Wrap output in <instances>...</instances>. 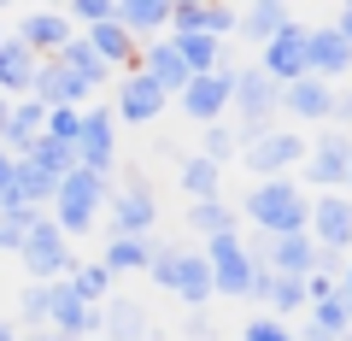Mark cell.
I'll use <instances>...</instances> for the list:
<instances>
[{
  "instance_id": "obj_1",
  "label": "cell",
  "mask_w": 352,
  "mask_h": 341,
  "mask_svg": "<svg viewBox=\"0 0 352 341\" xmlns=\"http://www.w3.org/2000/svg\"><path fill=\"white\" fill-rule=\"evenodd\" d=\"M235 212H247V224L258 236H305V224H311V194L294 177H270V183H252Z\"/></svg>"
},
{
  "instance_id": "obj_2",
  "label": "cell",
  "mask_w": 352,
  "mask_h": 341,
  "mask_svg": "<svg viewBox=\"0 0 352 341\" xmlns=\"http://www.w3.org/2000/svg\"><path fill=\"white\" fill-rule=\"evenodd\" d=\"M147 277L159 282L164 294H176L188 312H206V300H212V265H206L200 247H182V241H153Z\"/></svg>"
},
{
  "instance_id": "obj_3",
  "label": "cell",
  "mask_w": 352,
  "mask_h": 341,
  "mask_svg": "<svg viewBox=\"0 0 352 341\" xmlns=\"http://www.w3.org/2000/svg\"><path fill=\"white\" fill-rule=\"evenodd\" d=\"M106 194H112V177H94V171L76 165L71 177H59V189H53V200H47V218L59 224L65 241L88 236V229L100 224V212H106Z\"/></svg>"
},
{
  "instance_id": "obj_4",
  "label": "cell",
  "mask_w": 352,
  "mask_h": 341,
  "mask_svg": "<svg viewBox=\"0 0 352 341\" xmlns=\"http://www.w3.org/2000/svg\"><path fill=\"white\" fill-rule=\"evenodd\" d=\"M229 112L241 118V141L258 136V130H276L282 89L258 71V65H241V71H235V89H229Z\"/></svg>"
},
{
  "instance_id": "obj_5",
  "label": "cell",
  "mask_w": 352,
  "mask_h": 341,
  "mask_svg": "<svg viewBox=\"0 0 352 341\" xmlns=\"http://www.w3.org/2000/svg\"><path fill=\"white\" fill-rule=\"evenodd\" d=\"M346 171H352V136L346 130H323L317 141H305V165H300V189L305 194H340L346 189Z\"/></svg>"
},
{
  "instance_id": "obj_6",
  "label": "cell",
  "mask_w": 352,
  "mask_h": 341,
  "mask_svg": "<svg viewBox=\"0 0 352 341\" xmlns=\"http://www.w3.org/2000/svg\"><path fill=\"white\" fill-rule=\"evenodd\" d=\"M241 165H247L258 183L294 177V171L305 165V136H294V130H258V136L241 141Z\"/></svg>"
},
{
  "instance_id": "obj_7",
  "label": "cell",
  "mask_w": 352,
  "mask_h": 341,
  "mask_svg": "<svg viewBox=\"0 0 352 341\" xmlns=\"http://www.w3.org/2000/svg\"><path fill=\"white\" fill-rule=\"evenodd\" d=\"M18 259H24L30 282H65V277H71V265H76L71 241L59 236V224H53L47 212L30 224V236H24V247H18Z\"/></svg>"
},
{
  "instance_id": "obj_8",
  "label": "cell",
  "mask_w": 352,
  "mask_h": 341,
  "mask_svg": "<svg viewBox=\"0 0 352 341\" xmlns=\"http://www.w3.org/2000/svg\"><path fill=\"white\" fill-rule=\"evenodd\" d=\"M106 218H112V236H135V241H153V224H159V200H153L147 177L129 171L124 189L106 194Z\"/></svg>"
},
{
  "instance_id": "obj_9",
  "label": "cell",
  "mask_w": 352,
  "mask_h": 341,
  "mask_svg": "<svg viewBox=\"0 0 352 341\" xmlns=\"http://www.w3.org/2000/svg\"><path fill=\"white\" fill-rule=\"evenodd\" d=\"M200 253H206V265H212V294L247 300V294H252V282H258V271H252L247 247H241V229H235V236H212Z\"/></svg>"
},
{
  "instance_id": "obj_10",
  "label": "cell",
  "mask_w": 352,
  "mask_h": 341,
  "mask_svg": "<svg viewBox=\"0 0 352 341\" xmlns=\"http://www.w3.org/2000/svg\"><path fill=\"white\" fill-rule=\"evenodd\" d=\"M76 165L94 171V177H112V165H118V118H112V106H82Z\"/></svg>"
},
{
  "instance_id": "obj_11",
  "label": "cell",
  "mask_w": 352,
  "mask_h": 341,
  "mask_svg": "<svg viewBox=\"0 0 352 341\" xmlns=\"http://www.w3.org/2000/svg\"><path fill=\"white\" fill-rule=\"evenodd\" d=\"M305 36H311V30H305V24H294V18H288V24H282L276 36H270V41L258 48V71L270 76L276 89H288V83L311 76V71H305Z\"/></svg>"
},
{
  "instance_id": "obj_12",
  "label": "cell",
  "mask_w": 352,
  "mask_h": 341,
  "mask_svg": "<svg viewBox=\"0 0 352 341\" xmlns=\"http://www.w3.org/2000/svg\"><path fill=\"white\" fill-rule=\"evenodd\" d=\"M235 71L241 65H223V71H206V76H188V89L176 94V106L194 118V124H223V112H229V89H235Z\"/></svg>"
},
{
  "instance_id": "obj_13",
  "label": "cell",
  "mask_w": 352,
  "mask_h": 341,
  "mask_svg": "<svg viewBox=\"0 0 352 341\" xmlns=\"http://www.w3.org/2000/svg\"><path fill=\"white\" fill-rule=\"evenodd\" d=\"M164 106H170V94H164L153 76H141V71L118 76V94H112V118L118 124H153Z\"/></svg>"
},
{
  "instance_id": "obj_14",
  "label": "cell",
  "mask_w": 352,
  "mask_h": 341,
  "mask_svg": "<svg viewBox=\"0 0 352 341\" xmlns=\"http://www.w3.org/2000/svg\"><path fill=\"white\" fill-rule=\"evenodd\" d=\"M18 41H24L36 59H53L59 48H71V41H76V24L65 18V6H36V12L18 18Z\"/></svg>"
},
{
  "instance_id": "obj_15",
  "label": "cell",
  "mask_w": 352,
  "mask_h": 341,
  "mask_svg": "<svg viewBox=\"0 0 352 341\" xmlns=\"http://www.w3.org/2000/svg\"><path fill=\"white\" fill-rule=\"evenodd\" d=\"M53 289V312H47V329L59 341H94L100 335V306H82L71 282H47Z\"/></svg>"
},
{
  "instance_id": "obj_16",
  "label": "cell",
  "mask_w": 352,
  "mask_h": 341,
  "mask_svg": "<svg viewBox=\"0 0 352 341\" xmlns=\"http://www.w3.org/2000/svg\"><path fill=\"white\" fill-rule=\"evenodd\" d=\"M305 236L317 247L346 253L352 247V200L346 194H311V224H305Z\"/></svg>"
},
{
  "instance_id": "obj_17",
  "label": "cell",
  "mask_w": 352,
  "mask_h": 341,
  "mask_svg": "<svg viewBox=\"0 0 352 341\" xmlns=\"http://www.w3.org/2000/svg\"><path fill=\"white\" fill-rule=\"evenodd\" d=\"M36 71H41V59L24 48V41H18V36H0V101H30Z\"/></svg>"
},
{
  "instance_id": "obj_18",
  "label": "cell",
  "mask_w": 352,
  "mask_h": 341,
  "mask_svg": "<svg viewBox=\"0 0 352 341\" xmlns=\"http://www.w3.org/2000/svg\"><path fill=\"white\" fill-rule=\"evenodd\" d=\"M135 71L141 76H153L164 94H182L188 89V65H182V53L170 48V36H159V41H141V53H135Z\"/></svg>"
},
{
  "instance_id": "obj_19",
  "label": "cell",
  "mask_w": 352,
  "mask_h": 341,
  "mask_svg": "<svg viewBox=\"0 0 352 341\" xmlns=\"http://www.w3.org/2000/svg\"><path fill=\"white\" fill-rule=\"evenodd\" d=\"M305 71L323 76V83H340V76H352V48L329 24L311 30V36H305Z\"/></svg>"
},
{
  "instance_id": "obj_20",
  "label": "cell",
  "mask_w": 352,
  "mask_h": 341,
  "mask_svg": "<svg viewBox=\"0 0 352 341\" xmlns=\"http://www.w3.org/2000/svg\"><path fill=\"white\" fill-rule=\"evenodd\" d=\"M329 101H335V83H323V76H300L282 89V112L300 124H329Z\"/></svg>"
},
{
  "instance_id": "obj_21",
  "label": "cell",
  "mask_w": 352,
  "mask_h": 341,
  "mask_svg": "<svg viewBox=\"0 0 352 341\" xmlns=\"http://www.w3.org/2000/svg\"><path fill=\"white\" fill-rule=\"evenodd\" d=\"M47 130V106L41 101H12V112H6V124H0V147L12 153V159H24L30 141Z\"/></svg>"
},
{
  "instance_id": "obj_22",
  "label": "cell",
  "mask_w": 352,
  "mask_h": 341,
  "mask_svg": "<svg viewBox=\"0 0 352 341\" xmlns=\"http://www.w3.org/2000/svg\"><path fill=\"white\" fill-rule=\"evenodd\" d=\"M30 101H41L53 112V106H88V89L76 83L71 71H65L59 59H41V71H36V89H30Z\"/></svg>"
},
{
  "instance_id": "obj_23",
  "label": "cell",
  "mask_w": 352,
  "mask_h": 341,
  "mask_svg": "<svg viewBox=\"0 0 352 341\" xmlns=\"http://www.w3.org/2000/svg\"><path fill=\"white\" fill-rule=\"evenodd\" d=\"M82 41H88L94 53H100V65H112V71H135V53H141V41L129 36V30L118 24V18H112V24H94V30H82Z\"/></svg>"
},
{
  "instance_id": "obj_24",
  "label": "cell",
  "mask_w": 352,
  "mask_h": 341,
  "mask_svg": "<svg viewBox=\"0 0 352 341\" xmlns=\"http://www.w3.org/2000/svg\"><path fill=\"white\" fill-rule=\"evenodd\" d=\"M141 335H153V324H147V306L141 300H106L100 306V341H141Z\"/></svg>"
},
{
  "instance_id": "obj_25",
  "label": "cell",
  "mask_w": 352,
  "mask_h": 341,
  "mask_svg": "<svg viewBox=\"0 0 352 341\" xmlns=\"http://www.w3.org/2000/svg\"><path fill=\"white\" fill-rule=\"evenodd\" d=\"M112 18L135 41H159V30H170V0H118Z\"/></svg>"
},
{
  "instance_id": "obj_26",
  "label": "cell",
  "mask_w": 352,
  "mask_h": 341,
  "mask_svg": "<svg viewBox=\"0 0 352 341\" xmlns=\"http://www.w3.org/2000/svg\"><path fill=\"white\" fill-rule=\"evenodd\" d=\"M53 59H59V65H65V71H71V76H76V83H82V89H88V94H100V89H106V83H118V71H112V65H100V53L88 48V41H82V36H76V41H71V48H59V53H53Z\"/></svg>"
},
{
  "instance_id": "obj_27",
  "label": "cell",
  "mask_w": 352,
  "mask_h": 341,
  "mask_svg": "<svg viewBox=\"0 0 352 341\" xmlns=\"http://www.w3.org/2000/svg\"><path fill=\"white\" fill-rule=\"evenodd\" d=\"M317 241L311 236H270V277H311Z\"/></svg>"
},
{
  "instance_id": "obj_28",
  "label": "cell",
  "mask_w": 352,
  "mask_h": 341,
  "mask_svg": "<svg viewBox=\"0 0 352 341\" xmlns=\"http://www.w3.org/2000/svg\"><path fill=\"white\" fill-rule=\"evenodd\" d=\"M282 24H288V6H282V0H252L247 12H235V30H241V41H252V48H264V41L276 36Z\"/></svg>"
},
{
  "instance_id": "obj_29",
  "label": "cell",
  "mask_w": 352,
  "mask_h": 341,
  "mask_svg": "<svg viewBox=\"0 0 352 341\" xmlns=\"http://www.w3.org/2000/svg\"><path fill=\"white\" fill-rule=\"evenodd\" d=\"M176 183H182L188 206H200V200H223V171H217L212 159H200V153H188V159H182Z\"/></svg>"
},
{
  "instance_id": "obj_30",
  "label": "cell",
  "mask_w": 352,
  "mask_h": 341,
  "mask_svg": "<svg viewBox=\"0 0 352 341\" xmlns=\"http://www.w3.org/2000/svg\"><path fill=\"white\" fill-rule=\"evenodd\" d=\"M241 229V212L229 200H200V206H188V236H235Z\"/></svg>"
},
{
  "instance_id": "obj_31",
  "label": "cell",
  "mask_w": 352,
  "mask_h": 341,
  "mask_svg": "<svg viewBox=\"0 0 352 341\" xmlns=\"http://www.w3.org/2000/svg\"><path fill=\"white\" fill-rule=\"evenodd\" d=\"M147 259H153V241H135V236H106L100 265L112 271V277H124V271H147Z\"/></svg>"
},
{
  "instance_id": "obj_32",
  "label": "cell",
  "mask_w": 352,
  "mask_h": 341,
  "mask_svg": "<svg viewBox=\"0 0 352 341\" xmlns=\"http://www.w3.org/2000/svg\"><path fill=\"white\" fill-rule=\"evenodd\" d=\"M65 282L76 289V300H82V306H106V300H112V282H118V277L100 265V259H88V265H71V277H65Z\"/></svg>"
},
{
  "instance_id": "obj_33",
  "label": "cell",
  "mask_w": 352,
  "mask_h": 341,
  "mask_svg": "<svg viewBox=\"0 0 352 341\" xmlns=\"http://www.w3.org/2000/svg\"><path fill=\"white\" fill-rule=\"evenodd\" d=\"M24 159L36 165V171H47L53 183L76 171V147H65V141H47V136H36V141H30V153H24Z\"/></svg>"
},
{
  "instance_id": "obj_34",
  "label": "cell",
  "mask_w": 352,
  "mask_h": 341,
  "mask_svg": "<svg viewBox=\"0 0 352 341\" xmlns=\"http://www.w3.org/2000/svg\"><path fill=\"white\" fill-rule=\"evenodd\" d=\"M264 306H270V318H282L288 324L294 312H305V277H270V289H264Z\"/></svg>"
},
{
  "instance_id": "obj_35",
  "label": "cell",
  "mask_w": 352,
  "mask_h": 341,
  "mask_svg": "<svg viewBox=\"0 0 352 341\" xmlns=\"http://www.w3.org/2000/svg\"><path fill=\"white\" fill-rule=\"evenodd\" d=\"M200 159H212L217 171H223L229 159H241V130H235V124H206V136H200Z\"/></svg>"
},
{
  "instance_id": "obj_36",
  "label": "cell",
  "mask_w": 352,
  "mask_h": 341,
  "mask_svg": "<svg viewBox=\"0 0 352 341\" xmlns=\"http://www.w3.org/2000/svg\"><path fill=\"white\" fill-rule=\"evenodd\" d=\"M311 329H323L329 341H346V329H352V312H346V294H329V300H317L311 306Z\"/></svg>"
},
{
  "instance_id": "obj_37",
  "label": "cell",
  "mask_w": 352,
  "mask_h": 341,
  "mask_svg": "<svg viewBox=\"0 0 352 341\" xmlns=\"http://www.w3.org/2000/svg\"><path fill=\"white\" fill-rule=\"evenodd\" d=\"M47 312H53V289L47 282H30V289L18 294V324H24V335L47 329Z\"/></svg>"
},
{
  "instance_id": "obj_38",
  "label": "cell",
  "mask_w": 352,
  "mask_h": 341,
  "mask_svg": "<svg viewBox=\"0 0 352 341\" xmlns=\"http://www.w3.org/2000/svg\"><path fill=\"white\" fill-rule=\"evenodd\" d=\"M41 136H47V141H65V147H76V136H82V106H53Z\"/></svg>"
},
{
  "instance_id": "obj_39",
  "label": "cell",
  "mask_w": 352,
  "mask_h": 341,
  "mask_svg": "<svg viewBox=\"0 0 352 341\" xmlns=\"http://www.w3.org/2000/svg\"><path fill=\"white\" fill-rule=\"evenodd\" d=\"M41 212H30V206H18V212H0V253H18L30 236V224H36Z\"/></svg>"
},
{
  "instance_id": "obj_40",
  "label": "cell",
  "mask_w": 352,
  "mask_h": 341,
  "mask_svg": "<svg viewBox=\"0 0 352 341\" xmlns=\"http://www.w3.org/2000/svg\"><path fill=\"white\" fill-rule=\"evenodd\" d=\"M112 12H118V0H71V6H65V18H71V24H82V30L112 24Z\"/></svg>"
},
{
  "instance_id": "obj_41",
  "label": "cell",
  "mask_w": 352,
  "mask_h": 341,
  "mask_svg": "<svg viewBox=\"0 0 352 341\" xmlns=\"http://www.w3.org/2000/svg\"><path fill=\"white\" fill-rule=\"evenodd\" d=\"M241 341H300V335H294V329L282 324V318L258 312V318H247V324H241Z\"/></svg>"
},
{
  "instance_id": "obj_42",
  "label": "cell",
  "mask_w": 352,
  "mask_h": 341,
  "mask_svg": "<svg viewBox=\"0 0 352 341\" xmlns=\"http://www.w3.org/2000/svg\"><path fill=\"white\" fill-rule=\"evenodd\" d=\"M182 335H188V341H217V318H212V312H188Z\"/></svg>"
},
{
  "instance_id": "obj_43",
  "label": "cell",
  "mask_w": 352,
  "mask_h": 341,
  "mask_svg": "<svg viewBox=\"0 0 352 341\" xmlns=\"http://www.w3.org/2000/svg\"><path fill=\"white\" fill-rule=\"evenodd\" d=\"M329 118H335L340 130L352 124V83H346V89H335V101H329Z\"/></svg>"
},
{
  "instance_id": "obj_44",
  "label": "cell",
  "mask_w": 352,
  "mask_h": 341,
  "mask_svg": "<svg viewBox=\"0 0 352 341\" xmlns=\"http://www.w3.org/2000/svg\"><path fill=\"white\" fill-rule=\"evenodd\" d=\"M329 30H335V36L346 41V48H352V0H346V6H340V12H335V24H329Z\"/></svg>"
},
{
  "instance_id": "obj_45",
  "label": "cell",
  "mask_w": 352,
  "mask_h": 341,
  "mask_svg": "<svg viewBox=\"0 0 352 341\" xmlns=\"http://www.w3.org/2000/svg\"><path fill=\"white\" fill-rule=\"evenodd\" d=\"M340 294H346V312H352V265L340 271Z\"/></svg>"
},
{
  "instance_id": "obj_46",
  "label": "cell",
  "mask_w": 352,
  "mask_h": 341,
  "mask_svg": "<svg viewBox=\"0 0 352 341\" xmlns=\"http://www.w3.org/2000/svg\"><path fill=\"white\" fill-rule=\"evenodd\" d=\"M0 341H24V329H18V324H0Z\"/></svg>"
},
{
  "instance_id": "obj_47",
  "label": "cell",
  "mask_w": 352,
  "mask_h": 341,
  "mask_svg": "<svg viewBox=\"0 0 352 341\" xmlns=\"http://www.w3.org/2000/svg\"><path fill=\"white\" fill-rule=\"evenodd\" d=\"M24 341H59V335H53V329H36V335H24Z\"/></svg>"
},
{
  "instance_id": "obj_48",
  "label": "cell",
  "mask_w": 352,
  "mask_h": 341,
  "mask_svg": "<svg viewBox=\"0 0 352 341\" xmlns=\"http://www.w3.org/2000/svg\"><path fill=\"white\" fill-rule=\"evenodd\" d=\"M6 112H12V101H0V124H6Z\"/></svg>"
},
{
  "instance_id": "obj_49",
  "label": "cell",
  "mask_w": 352,
  "mask_h": 341,
  "mask_svg": "<svg viewBox=\"0 0 352 341\" xmlns=\"http://www.w3.org/2000/svg\"><path fill=\"white\" fill-rule=\"evenodd\" d=\"M346 200H352V171H346Z\"/></svg>"
},
{
  "instance_id": "obj_50",
  "label": "cell",
  "mask_w": 352,
  "mask_h": 341,
  "mask_svg": "<svg viewBox=\"0 0 352 341\" xmlns=\"http://www.w3.org/2000/svg\"><path fill=\"white\" fill-rule=\"evenodd\" d=\"M141 341H159V335H141Z\"/></svg>"
},
{
  "instance_id": "obj_51",
  "label": "cell",
  "mask_w": 352,
  "mask_h": 341,
  "mask_svg": "<svg viewBox=\"0 0 352 341\" xmlns=\"http://www.w3.org/2000/svg\"><path fill=\"white\" fill-rule=\"evenodd\" d=\"M346 341H352V329H346Z\"/></svg>"
},
{
  "instance_id": "obj_52",
  "label": "cell",
  "mask_w": 352,
  "mask_h": 341,
  "mask_svg": "<svg viewBox=\"0 0 352 341\" xmlns=\"http://www.w3.org/2000/svg\"><path fill=\"white\" fill-rule=\"evenodd\" d=\"M0 36H6V30H0Z\"/></svg>"
}]
</instances>
